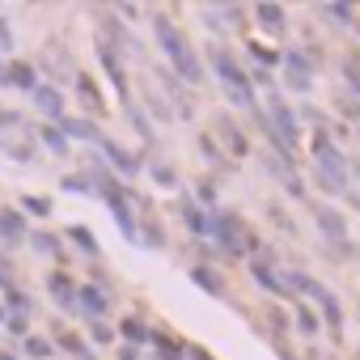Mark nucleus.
Instances as JSON below:
<instances>
[{"label": "nucleus", "mask_w": 360, "mask_h": 360, "mask_svg": "<svg viewBox=\"0 0 360 360\" xmlns=\"http://www.w3.org/2000/svg\"><path fill=\"white\" fill-rule=\"evenodd\" d=\"M153 34H157L161 51H165L169 68L178 72V81H187V85L204 81V64L195 60V47L183 39V30H178V26H169V18H153Z\"/></svg>", "instance_id": "1"}, {"label": "nucleus", "mask_w": 360, "mask_h": 360, "mask_svg": "<svg viewBox=\"0 0 360 360\" xmlns=\"http://www.w3.org/2000/svg\"><path fill=\"white\" fill-rule=\"evenodd\" d=\"M309 153H314V169H318V183L326 187V191H347V157L339 153V144L318 127L314 131V140H309Z\"/></svg>", "instance_id": "2"}, {"label": "nucleus", "mask_w": 360, "mask_h": 360, "mask_svg": "<svg viewBox=\"0 0 360 360\" xmlns=\"http://www.w3.org/2000/svg\"><path fill=\"white\" fill-rule=\"evenodd\" d=\"M208 60H212V72L221 77V85H225V94H229V102L238 106V110H259L255 106V85H250V72L225 51V47H212L208 51Z\"/></svg>", "instance_id": "3"}, {"label": "nucleus", "mask_w": 360, "mask_h": 360, "mask_svg": "<svg viewBox=\"0 0 360 360\" xmlns=\"http://www.w3.org/2000/svg\"><path fill=\"white\" fill-rule=\"evenodd\" d=\"M284 284H288V288H301L305 297H314V301H318V309H322V318H326L330 335H339V330H343V309H339V301H335V292H330L326 284H318V280H314V276H305V271H288V276H284Z\"/></svg>", "instance_id": "4"}, {"label": "nucleus", "mask_w": 360, "mask_h": 360, "mask_svg": "<svg viewBox=\"0 0 360 360\" xmlns=\"http://www.w3.org/2000/svg\"><path fill=\"white\" fill-rule=\"evenodd\" d=\"M267 127H271V131H276V136H280L292 153H297V140H301L297 110L284 102V94H280V89H271V94H267Z\"/></svg>", "instance_id": "5"}, {"label": "nucleus", "mask_w": 360, "mask_h": 360, "mask_svg": "<svg viewBox=\"0 0 360 360\" xmlns=\"http://www.w3.org/2000/svg\"><path fill=\"white\" fill-rule=\"evenodd\" d=\"M212 225H217V233H212V238L221 242V250L242 259V250H246V233H242V221H238V217H229V212H212Z\"/></svg>", "instance_id": "6"}, {"label": "nucleus", "mask_w": 360, "mask_h": 360, "mask_svg": "<svg viewBox=\"0 0 360 360\" xmlns=\"http://www.w3.org/2000/svg\"><path fill=\"white\" fill-rule=\"evenodd\" d=\"M284 81H288V89L309 94V85H314V68H309L305 51H284Z\"/></svg>", "instance_id": "7"}, {"label": "nucleus", "mask_w": 360, "mask_h": 360, "mask_svg": "<svg viewBox=\"0 0 360 360\" xmlns=\"http://www.w3.org/2000/svg\"><path fill=\"white\" fill-rule=\"evenodd\" d=\"M314 221H318V229H322L326 242H335L339 250H352V242H347V225H343V217H339L335 208L318 204V208H314Z\"/></svg>", "instance_id": "8"}, {"label": "nucleus", "mask_w": 360, "mask_h": 360, "mask_svg": "<svg viewBox=\"0 0 360 360\" xmlns=\"http://www.w3.org/2000/svg\"><path fill=\"white\" fill-rule=\"evenodd\" d=\"M267 174L276 178V183H280L292 200H305V183L292 174V161H288V157H267Z\"/></svg>", "instance_id": "9"}, {"label": "nucleus", "mask_w": 360, "mask_h": 360, "mask_svg": "<svg viewBox=\"0 0 360 360\" xmlns=\"http://www.w3.org/2000/svg\"><path fill=\"white\" fill-rule=\"evenodd\" d=\"M98 148L106 153V161H110V169H115V174H127V178H131V174H140V157H136V153H127L123 144H115L110 136H102V140H98Z\"/></svg>", "instance_id": "10"}, {"label": "nucleus", "mask_w": 360, "mask_h": 360, "mask_svg": "<svg viewBox=\"0 0 360 360\" xmlns=\"http://www.w3.org/2000/svg\"><path fill=\"white\" fill-rule=\"evenodd\" d=\"M30 233H26V221H22V212L18 208H0V246H18V242H26Z\"/></svg>", "instance_id": "11"}, {"label": "nucleus", "mask_w": 360, "mask_h": 360, "mask_svg": "<svg viewBox=\"0 0 360 360\" xmlns=\"http://www.w3.org/2000/svg\"><path fill=\"white\" fill-rule=\"evenodd\" d=\"M98 60H102L110 85L119 89V98H123V106H127V102H131V98H127V77H123V68H119V60H115V47H110V43H98Z\"/></svg>", "instance_id": "12"}, {"label": "nucleus", "mask_w": 360, "mask_h": 360, "mask_svg": "<svg viewBox=\"0 0 360 360\" xmlns=\"http://www.w3.org/2000/svg\"><path fill=\"white\" fill-rule=\"evenodd\" d=\"M30 98H34V106H39L47 119H56V123L64 119V94H60L56 85H43V81H39V89H34Z\"/></svg>", "instance_id": "13"}, {"label": "nucleus", "mask_w": 360, "mask_h": 360, "mask_svg": "<svg viewBox=\"0 0 360 360\" xmlns=\"http://www.w3.org/2000/svg\"><path fill=\"white\" fill-rule=\"evenodd\" d=\"M47 292H51V301H56L60 309H77V284H72L64 271H51V276H47Z\"/></svg>", "instance_id": "14"}, {"label": "nucleus", "mask_w": 360, "mask_h": 360, "mask_svg": "<svg viewBox=\"0 0 360 360\" xmlns=\"http://www.w3.org/2000/svg\"><path fill=\"white\" fill-rule=\"evenodd\" d=\"M5 85H13V89H22V94H34V89H39V77H34V64H26V60H13V64L5 68Z\"/></svg>", "instance_id": "15"}, {"label": "nucleus", "mask_w": 360, "mask_h": 360, "mask_svg": "<svg viewBox=\"0 0 360 360\" xmlns=\"http://www.w3.org/2000/svg\"><path fill=\"white\" fill-rule=\"evenodd\" d=\"M255 18H259V26L267 30V34H284L288 30V22H284V5H271V0H263V5H255Z\"/></svg>", "instance_id": "16"}, {"label": "nucleus", "mask_w": 360, "mask_h": 360, "mask_svg": "<svg viewBox=\"0 0 360 360\" xmlns=\"http://www.w3.org/2000/svg\"><path fill=\"white\" fill-rule=\"evenodd\" d=\"M178 212H183V221H187V229H191L195 238H212V233H217V225H212V212H200L191 200H183V208H178Z\"/></svg>", "instance_id": "17"}, {"label": "nucleus", "mask_w": 360, "mask_h": 360, "mask_svg": "<svg viewBox=\"0 0 360 360\" xmlns=\"http://www.w3.org/2000/svg\"><path fill=\"white\" fill-rule=\"evenodd\" d=\"M106 208H110V217L119 221V233H123L127 242H140V229H136V217H131L127 200H123V195H115V200H106Z\"/></svg>", "instance_id": "18"}, {"label": "nucleus", "mask_w": 360, "mask_h": 360, "mask_svg": "<svg viewBox=\"0 0 360 360\" xmlns=\"http://www.w3.org/2000/svg\"><path fill=\"white\" fill-rule=\"evenodd\" d=\"M56 127H60L68 140H85V144H98V140H102V131H98L89 119H60Z\"/></svg>", "instance_id": "19"}, {"label": "nucleus", "mask_w": 360, "mask_h": 360, "mask_svg": "<svg viewBox=\"0 0 360 360\" xmlns=\"http://www.w3.org/2000/svg\"><path fill=\"white\" fill-rule=\"evenodd\" d=\"M250 276H255V280H259V288H267L271 297H288V284H284V276H276L267 263H259V259H255V263H250Z\"/></svg>", "instance_id": "20"}, {"label": "nucleus", "mask_w": 360, "mask_h": 360, "mask_svg": "<svg viewBox=\"0 0 360 360\" xmlns=\"http://www.w3.org/2000/svg\"><path fill=\"white\" fill-rule=\"evenodd\" d=\"M77 305H81V309H89L94 318H102V314L110 309V297H106L98 284H85V288H77Z\"/></svg>", "instance_id": "21"}, {"label": "nucleus", "mask_w": 360, "mask_h": 360, "mask_svg": "<svg viewBox=\"0 0 360 360\" xmlns=\"http://www.w3.org/2000/svg\"><path fill=\"white\" fill-rule=\"evenodd\" d=\"M148 343L157 347V360H187V343H178V339H169V335H161V330H153Z\"/></svg>", "instance_id": "22"}, {"label": "nucleus", "mask_w": 360, "mask_h": 360, "mask_svg": "<svg viewBox=\"0 0 360 360\" xmlns=\"http://www.w3.org/2000/svg\"><path fill=\"white\" fill-rule=\"evenodd\" d=\"M77 98H81L94 115H102V110H106V102H102V94H98V85H94V77H85V72H77Z\"/></svg>", "instance_id": "23"}, {"label": "nucleus", "mask_w": 360, "mask_h": 360, "mask_svg": "<svg viewBox=\"0 0 360 360\" xmlns=\"http://www.w3.org/2000/svg\"><path fill=\"white\" fill-rule=\"evenodd\" d=\"M217 131L225 136V144H229V153H233V157H246V148H250V144H246L242 127H233V119H225V115H221V119H217Z\"/></svg>", "instance_id": "24"}, {"label": "nucleus", "mask_w": 360, "mask_h": 360, "mask_svg": "<svg viewBox=\"0 0 360 360\" xmlns=\"http://www.w3.org/2000/svg\"><path fill=\"white\" fill-rule=\"evenodd\" d=\"M30 246H34V255H43V259H64L60 238H56V233H47V229H34V233H30Z\"/></svg>", "instance_id": "25"}, {"label": "nucleus", "mask_w": 360, "mask_h": 360, "mask_svg": "<svg viewBox=\"0 0 360 360\" xmlns=\"http://www.w3.org/2000/svg\"><path fill=\"white\" fill-rule=\"evenodd\" d=\"M119 339H123V343H131V347H140V343H148V339H153V330L131 314V318H123V322H119Z\"/></svg>", "instance_id": "26"}, {"label": "nucleus", "mask_w": 360, "mask_h": 360, "mask_svg": "<svg viewBox=\"0 0 360 360\" xmlns=\"http://www.w3.org/2000/svg\"><path fill=\"white\" fill-rule=\"evenodd\" d=\"M191 280H195L208 297H221V292H225V280H221L212 267H204V263H200V267H191Z\"/></svg>", "instance_id": "27"}, {"label": "nucleus", "mask_w": 360, "mask_h": 360, "mask_svg": "<svg viewBox=\"0 0 360 360\" xmlns=\"http://www.w3.org/2000/svg\"><path fill=\"white\" fill-rule=\"evenodd\" d=\"M39 136H43V144H47L56 157H68V136H64L56 123H43V127H39Z\"/></svg>", "instance_id": "28"}, {"label": "nucleus", "mask_w": 360, "mask_h": 360, "mask_svg": "<svg viewBox=\"0 0 360 360\" xmlns=\"http://www.w3.org/2000/svg\"><path fill=\"white\" fill-rule=\"evenodd\" d=\"M60 187H64V191H77V195H98V183H94L89 174H68Z\"/></svg>", "instance_id": "29"}, {"label": "nucleus", "mask_w": 360, "mask_h": 360, "mask_svg": "<svg viewBox=\"0 0 360 360\" xmlns=\"http://www.w3.org/2000/svg\"><path fill=\"white\" fill-rule=\"evenodd\" d=\"M250 56H255L263 68H276V64H284V51H276V47H267V43H250Z\"/></svg>", "instance_id": "30"}, {"label": "nucleus", "mask_w": 360, "mask_h": 360, "mask_svg": "<svg viewBox=\"0 0 360 360\" xmlns=\"http://www.w3.org/2000/svg\"><path fill=\"white\" fill-rule=\"evenodd\" d=\"M5 309H9V314H22V318H26V314H30V297H26L22 288H13V284H9V288H5Z\"/></svg>", "instance_id": "31"}, {"label": "nucleus", "mask_w": 360, "mask_h": 360, "mask_svg": "<svg viewBox=\"0 0 360 360\" xmlns=\"http://www.w3.org/2000/svg\"><path fill=\"white\" fill-rule=\"evenodd\" d=\"M68 238H72V242H77V246H81V250H85L89 259L98 255V242H94V233H89L85 225H68Z\"/></svg>", "instance_id": "32"}, {"label": "nucleus", "mask_w": 360, "mask_h": 360, "mask_svg": "<svg viewBox=\"0 0 360 360\" xmlns=\"http://www.w3.org/2000/svg\"><path fill=\"white\" fill-rule=\"evenodd\" d=\"M26 352H30L34 360H51V356H56V343H51V339H39V335H26Z\"/></svg>", "instance_id": "33"}, {"label": "nucleus", "mask_w": 360, "mask_h": 360, "mask_svg": "<svg viewBox=\"0 0 360 360\" xmlns=\"http://www.w3.org/2000/svg\"><path fill=\"white\" fill-rule=\"evenodd\" d=\"M297 330H301V335H318V330H322V322H318V314H314L309 305L297 309Z\"/></svg>", "instance_id": "34"}, {"label": "nucleus", "mask_w": 360, "mask_h": 360, "mask_svg": "<svg viewBox=\"0 0 360 360\" xmlns=\"http://www.w3.org/2000/svg\"><path fill=\"white\" fill-rule=\"evenodd\" d=\"M115 335H119V330H115L110 322H102V318L89 322V339H94V343H115Z\"/></svg>", "instance_id": "35"}, {"label": "nucleus", "mask_w": 360, "mask_h": 360, "mask_svg": "<svg viewBox=\"0 0 360 360\" xmlns=\"http://www.w3.org/2000/svg\"><path fill=\"white\" fill-rule=\"evenodd\" d=\"M123 110H127V119H131V127H136V131H140L144 140H153V127H148V119L140 115V106H136V102H127Z\"/></svg>", "instance_id": "36"}, {"label": "nucleus", "mask_w": 360, "mask_h": 360, "mask_svg": "<svg viewBox=\"0 0 360 360\" xmlns=\"http://www.w3.org/2000/svg\"><path fill=\"white\" fill-rule=\"evenodd\" d=\"M326 18L335 26H352V5H343V0H335V5H326Z\"/></svg>", "instance_id": "37"}, {"label": "nucleus", "mask_w": 360, "mask_h": 360, "mask_svg": "<svg viewBox=\"0 0 360 360\" xmlns=\"http://www.w3.org/2000/svg\"><path fill=\"white\" fill-rule=\"evenodd\" d=\"M60 347H64V352H72L77 360H94V356H89V347H85L77 335H60Z\"/></svg>", "instance_id": "38"}, {"label": "nucleus", "mask_w": 360, "mask_h": 360, "mask_svg": "<svg viewBox=\"0 0 360 360\" xmlns=\"http://www.w3.org/2000/svg\"><path fill=\"white\" fill-rule=\"evenodd\" d=\"M22 208H26V212H34V217H47V212H51V200H39V195H26V200H22Z\"/></svg>", "instance_id": "39"}, {"label": "nucleus", "mask_w": 360, "mask_h": 360, "mask_svg": "<svg viewBox=\"0 0 360 360\" xmlns=\"http://www.w3.org/2000/svg\"><path fill=\"white\" fill-rule=\"evenodd\" d=\"M153 183H161V187H174V183H178V174H174L169 165H153Z\"/></svg>", "instance_id": "40"}, {"label": "nucleus", "mask_w": 360, "mask_h": 360, "mask_svg": "<svg viewBox=\"0 0 360 360\" xmlns=\"http://www.w3.org/2000/svg\"><path fill=\"white\" fill-rule=\"evenodd\" d=\"M195 195H200V204H204V208H217V187L200 183V187H195Z\"/></svg>", "instance_id": "41"}, {"label": "nucleus", "mask_w": 360, "mask_h": 360, "mask_svg": "<svg viewBox=\"0 0 360 360\" xmlns=\"http://www.w3.org/2000/svg\"><path fill=\"white\" fill-rule=\"evenodd\" d=\"M267 326H271V335H284V330H288V318H284L280 309H271V314H267Z\"/></svg>", "instance_id": "42"}, {"label": "nucleus", "mask_w": 360, "mask_h": 360, "mask_svg": "<svg viewBox=\"0 0 360 360\" xmlns=\"http://www.w3.org/2000/svg\"><path fill=\"white\" fill-rule=\"evenodd\" d=\"M5 326H9L13 335H30V322H26L22 314H9V318H5Z\"/></svg>", "instance_id": "43"}, {"label": "nucleus", "mask_w": 360, "mask_h": 360, "mask_svg": "<svg viewBox=\"0 0 360 360\" xmlns=\"http://www.w3.org/2000/svg\"><path fill=\"white\" fill-rule=\"evenodd\" d=\"M0 47L13 51V30H9V22H5V18H0Z\"/></svg>", "instance_id": "44"}, {"label": "nucleus", "mask_w": 360, "mask_h": 360, "mask_svg": "<svg viewBox=\"0 0 360 360\" xmlns=\"http://www.w3.org/2000/svg\"><path fill=\"white\" fill-rule=\"evenodd\" d=\"M13 123H22V115L9 110V106H0V127H13Z\"/></svg>", "instance_id": "45"}, {"label": "nucleus", "mask_w": 360, "mask_h": 360, "mask_svg": "<svg viewBox=\"0 0 360 360\" xmlns=\"http://www.w3.org/2000/svg\"><path fill=\"white\" fill-rule=\"evenodd\" d=\"M200 148L208 153V161H221V153H217V144H212V136H200Z\"/></svg>", "instance_id": "46"}, {"label": "nucleus", "mask_w": 360, "mask_h": 360, "mask_svg": "<svg viewBox=\"0 0 360 360\" xmlns=\"http://www.w3.org/2000/svg\"><path fill=\"white\" fill-rule=\"evenodd\" d=\"M187 360H212V352H204V347H195V343H187Z\"/></svg>", "instance_id": "47"}, {"label": "nucleus", "mask_w": 360, "mask_h": 360, "mask_svg": "<svg viewBox=\"0 0 360 360\" xmlns=\"http://www.w3.org/2000/svg\"><path fill=\"white\" fill-rule=\"evenodd\" d=\"M13 157H18V161H30V157H34V148H30V144H13Z\"/></svg>", "instance_id": "48"}, {"label": "nucleus", "mask_w": 360, "mask_h": 360, "mask_svg": "<svg viewBox=\"0 0 360 360\" xmlns=\"http://www.w3.org/2000/svg\"><path fill=\"white\" fill-rule=\"evenodd\" d=\"M119 360H140V347H131V343H123V347H119Z\"/></svg>", "instance_id": "49"}, {"label": "nucleus", "mask_w": 360, "mask_h": 360, "mask_svg": "<svg viewBox=\"0 0 360 360\" xmlns=\"http://www.w3.org/2000/svg\"><path fill=\"white\" fill-rule=\"evenodd\" d=\"M5 318H9V309H5V301H0V322H5Z\"/></svg>", "instance_id": "50"}, {"label": "nucleus", "mask_w": 360, "mask_h": 360, "mask_svg": "<svg viewBox=\"0 0 360 360\" xmlns=\"http://www.w3.org/2000/svg\"><path fill=\"white\" fill-rule=\"evenodd\" d=\"M0 360H18V356H13V352H0Z\"/></svg>", "instance_id": "51"}]
</instances>
